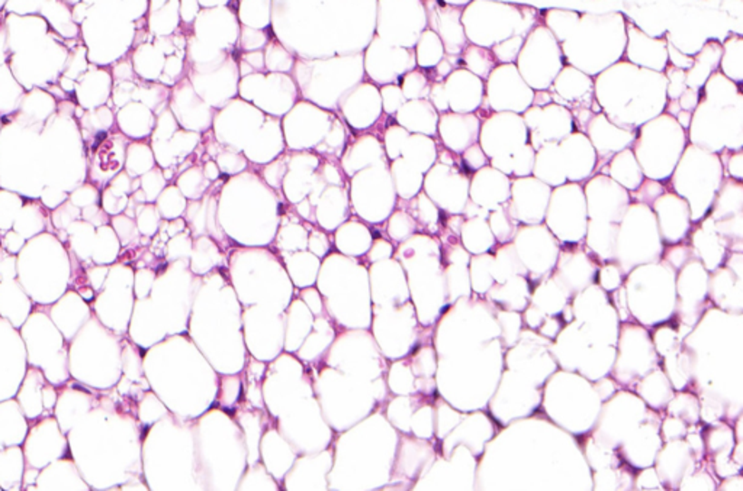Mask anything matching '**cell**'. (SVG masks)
<instances>
[{"label": "cell", "instance_id": "83f0119b", "mask_svg": "<svg viewBox=\"0 0 743 491\" xmlns=\"http://www.w3.org/2000/svg\"><path fill=\"white\" fill-rule=\"evenodd\" d=\"M599 173L606 174L629 192H633L645 180V174L639 166L633 149H626L611 157Z\"/></svg>", "mask_w": 743, "mask_h": 491}, {"label": "cell", "instance_id": "ffe728a7", "mask_svg": "<svg viewBox=\"0 0 743 491\" xmlns=\"http://www.w3.org/2000/svg\"><path fill=\"white\" fill-rule=\"evenodd\" d=\"M552 101L570 111L592 109L594 79L572 65L565 64L548 89Z\"/></svg>", "mask_w": 743, "mask_h": 491}, {"label": "cell", "instance_id": "44dd1931", "mask_svg": "<svg viewBox=\"0 0 743 491\" xmlns=\"http://www.w3.org/2000/svg\"><path fill=\"white\" fill-rule=\"evenodd\" d=\"M628 43L623 58L631 64L653 72H664L668 63L667 38H653L626 19Z\"/></svg>", "mask_w": 743, "mask_h": 491}, {"label": "cell", "instance_id": "c3c4849f", "mask_svg": "<svg viewBox=\"0 0 743 491\" xmlns=\"http://www.w3.org/2000/svg\"><path fill=\"white\" fill-rule=\"evenodd\" d=\"M551 93L549 91H534L533 103L532 106H546L552 103Z\"/></svg>", "mask_w": 743, "mask_h": 491}, {"label": "cell", "instance_id": "7a4b0ae2", "mask_svg": "<svg viewBox=\"0 0 743 491\" xmlns=\"http://www.w3.org/2000/svg\"><path fill=\"white\" fill-rule=\"evenodd\" d=\"M628 43L626 18L621 12L581 14L572 35L561 43L565 64L594 79L623 60Z\"/></svg>", "mask_w": 743, "mask_h": 491}, {"label": "cell", "instance_id": "7402d4cb", "mask_svg": "<svg viewBox=\"0 0 743 491\" xmlns=\"http://www.w3.org/2000/svg\"><path fill=\"white\" fill-rule=\"evenodd\" d=\"M445 91L452 112L475 113L485 99V82L461 67L446 77Z\"/></svg>", "mask_w": 743, "mask_h": 491}, {"label": "cell", "instance_id": "484cf974", "mask_svg": "<svg viewBox=\"0 0 743 491\" xmlns=\"http://www.w3.org/2000/svg\"><path fill=\"white\" fill-rule=\"evenodd\" d=\"M700 226L693 234V249L697 258L703 263L708 271L718 270L726 260V248L723 239L716 234L711 217H706L699 222Z\"/></svg>", "mask_w": 743, "mask_h": 491}, {"label": "cell", "instance_id": "5bb4252c", "mask_svg": "<svg viewBox=\"0 0 743 491\" xmlns=\"http://www.w3.org/2000/svg\"><path fill=\"white\" fill-rule=\"evenodd\" d=\"M553 270V280L566 293H578L599 277V258L582 243L562 244Z\"/></svg>", "mask_w": 743, "mask_h": 491}, {"label": "cell", "instance_id": "9c48e42d", "mask_svg": "<svg viewBox=\"0 0 743 491\" xmlns=\"http://www.w3.org/2000/svg\"><path fill=\"white\" fill-rule=\"evenodd\" d=\"M588 219L584 188L580 183L566 181L565 185L552 188L543 224L559 243H582Z\"/></svg>", "mask_w": 743, "mask_h": 491}, {"label": "cell", "instance_id": "836d02e7", "mask_svg": "<svg viewBox=\"0 0 743 491\" xmlns=\"http://www.w3.org/2000/svg\"><path fill=\"white\" fill-rule=\"evenodd\" d=\"M462 67L474 72L479 79L485 82L490 76L495 67H497V60L494 57L493 51L490 48L479 47L475 43H468L461 54Z\"/></svg>", "mask_w": 743, "mask_h": 491}, {"label": "cell", "instance_id": "d4e9b609", "mask_svg": "<svg viewBox=\"0 0 743 491\" xmlns=\"http://www.w3.org/2000/svg\"><path fill=\"white\" fill-rule=\"evenodd\" d=\"M481 122L478 113L445 112L439 118L440 137L450 151L462 154L478 142Z\"/></svg>", "mask_w": 743, "mask_h": 491}, {"label": "cell", "instance_id": "d6986e66", "mask_svg": "<svg viewBox=\"0 0 743 491\" xmlns=\"http://www.w3.org/2000/svg\"><path fill=\"white\" fill-rule=\"evenodd\" d=\"M464 7L447 5L445 0H427L428 24L442 40L447 55H461L468 45L462 25Z\"/></svg>", "mask_w": 743, "mask_h": 491}, {"label": "cell", "instance_id": "5b68a950", "mask_svg": "<svg viewBox=\"0 0 743 491\" xmlns=\"http://www.w3.org/2000/svg\"><path fill=\"white\" fill-rule=\"evenodd\" d=\"M687 144V130L664 112L636 130L631 149L645 178L662 183L671 178Z\"/></svg>", "mask_w": 743, "mask_h": 491}, {"label": "cell", "instance_id": "2e32d148", "mask_svg": "<svg viewBox=\"0 0 743 491\" xmlns=\"http://www.w3.org/2000/svg\"><path fill=\"white\" fill-rule=\"evenodd\" d=\"M551 193V186L534 176L514 178H512V196L505 207L520 225L543 224Z\"/></svg>", "mask_w": 743, "mask_h": 491}, {"label": "cell", "instance_id": "74e56055", "mask_svg": "<svg viewBox=\"0 0 743 491\" xmlns=\"http://www.w3.org/2000/svg\"><path fill=\"white\" fill-rule=\"evenodd\" d=\"M523 43H524V36L513 35L507 40L495 43L491 51H493L494 57L497 60L498 64H515Z\"/></svg>", "mask_w": 743, "mask_h": 491}, {"label": "cell", "instance_id": "8fae6325", "mask_svg": "<svg viewBox=\"0 0 743 491\" xmlns=\"http://www.w3.org/2000/svg\"><path fill=\"white\" fill-rule=\"evenodd\" d=\"M478 142L490 159L512 157L529 142V130L520 113L491 112L481 122Z\"/></svg>", "mask_w": 743, "mask_h": 491}, {"label": "cell", "instance_id": "b9f144b4", "mask_svg": "<svg viewBox=\"0 0 743 491\" xmlns=\"http://www.w3.org/2000/svg\"><path fill=\"white\" fill-rule=\"evenodd\" d=\"M720 161L723 164V170L733 180L742 181L743 178V151H730V149H723L720 154Z\"/></svg>", "mask_w": 743, "mask_h": 491}, {"label": "cell", "instance_id": "f35d334b", "mask_svg": "<svg viewBox=\"0 0 743 491\" xmlns=\"http://www.w3.org/2000/svg\"><path fill=\"white\" fill-rule=\"evenodd\" d=\"M536 149L527 142L513 154V178H527L533 173Z\"/></svg>", "mask_w": 743, "mask_h": 491}, {"label": "cell", "instance_id": "e575fe53", "mask_svg": "<svg viewBox=\"0 0 743 491\" xmlns=\"http://www.w3.org/2000/svg\"><path fill=\"white\" fill-rule=\"evenodd\" d=\"M580 12L568 9H548L543 14V25L562 43L572 35L580 22Z\"/></svg>", "mask_w": 743, "mask_h": 491}, {"label": "cell", "instance_id": "f546056e", "mask_svg": "<svg viewBox=\"0 0 743 491\" xmlns=\"http://www.w3.org/2000/svg\"><path fill=\"white\" fill-rule=\"evenodd\" d=\"M617 234H619V224L588 219L587 234L584 238L585 246L600 261H606V263L613 261L614 263Z\"/></svg>", "mask_w": 743, "mask_h": 491}, {"label": "cell", "instance_id": "e0dca14e", "mask_svg": "<svg viewBox=\"0 0 743 491\" xmlns=\"http://www.w3.org/2000/svg\"><path fill=\"white\" fill-rule=\"evenodd\" d=\"M585 135L591 141L597 152V167L595 173H599L602 167L609 163L611 157L617 152L631 149L635 142L636 130H623L607 118L602 112L594 113L588 122Z\"/></svg>", "mask_w": 743, "mask_h": 491}, {"label": "cell", "instance_id": "7bdbcfd3", "mask_svg": "<svg viewBox=\"0 0 743 491\" xmlns=\"http://www.w3.org/2000/svg\"><path fill=\"white\" fill-rule=\"evenodd\" d=\"M696 256L693 246H684V244H672L665 251L664 261L670 264L675 271L684 267L691 258Z\"/></svg>", "mask_w": 743, "mask_h": 491}, {"label": "cell", "instance_id": "4316f807", "mask_svg": "<svg viewBox=\"0 0 743 491\" xmlns=\"http://www.w3.org/2000/svg\"><path fill=\"white\" fill-rule=\"evenodd\" d=\"M532 176L551 186L552 188L565 185L568 180H566L565 163H563L559 142H546L542 145L541 149H536Z\"/></svg>", "mask_w": 743, "mask_h": 491}, {"label": "cell", "instance_id": "d590c367", "mask_svg": "<svg viewBox=\"0 0 743 491\" xmlns=\"http://www.w3.org/2000/svg\"><path fill=\"white\" fill-rule=\"evenodd\" d=\"M488 225H490L491 232H493L494 238L497 243L503 244L512 243L514 238L515 232L519 229V222L513 219L512 215L508 212L507 207L501 205L497 209L490 210L488 215Z\"/></svg>", "mask_w": 743, "mask_h": 491}, {"label": "cell", "instance_id": "7c38bea8", "mask_svg": "<svg viewBox=\"0 0 743 491\" xmlns=\"http://www.w3.org/2000/svg\"><path fill=\"white\" fill-rule=\"evenodd\" d=\"M512 243L527 273H532L537 280L555 268L561 243L546 225H520Z\"/></svg>", "mask_w": 743, "mask_h": 491}, {"label": "cell", "instance_id": "8d00e7d4", "mask_svg": "<svg viewBox=\"0 0 743 491\" xmlns=\"http://www.w3.org/2000/svg\"><path fill=\"white\" fill-rule=\"evenodd\" d=\"M421 50H425V58H421L420 64L425 69H433L445 58V47L437 34L425 31L421 41Z\"/></svg>", "mask_w": 743, "mask_h": 491}, {"label": "cell", "instance_id": "6da1fadb", "mask_svg": "<svg viewBox=\"0 0 743 491\" xmlns=\"http://www.w3.org/2000/svg\"><path fill=\"white\" fill-rule=\"evenodd\" d=\"M667 83L664 72L621 60L594 77V98L617 127L636 130L664 113Z\"/></svg>", "mask_w": 743, "mask_h": 491}, {"label": "cell", "instance_id": "30bf717a", "mask_svg": "<svg viewBox=\"0 0 743 491\" xmlns=\"http://www.w3.org/2000/svg\"><path fill=\"white\" fill-rule=\"evenodd\" d=\"M534 91L524 82L515 64H497L485 80V99L493 112H526Z\"/></svg>", "mask_w": 743, "mask_h": 491}, {"label": "cell", "instance_id": "ac0fdd59", "mask_svg": "<svg viewBox=\"0 0 743 491\" xmlns=\"http://www.w3.org/2000/svg\"><path fill=\"white\" fill-rule=\"evenodd\" d=\"M658 229L664 244H679L691 231V212L689 203L674 192H664L652 203Z\"/></svg>", "mask_w": 743, "mask_h": 491}, {"label": "cell", "instance_id": "8992f818", "mask_svg": "<svg viewBox=\"0 0 743 491\" xmlns=\"http://www.w3.org/2000/svg\"><path fill=\"white\" fill-rule=\"evenodd\" d=\"M664 241L658 229L652 207L631 203L619 224L614 263L623 274L642 264L657 263L662 258Z\"/></svg>", "mask_w": 743, "mask_h": 491}, {"label": "cell", "instance_id": "cb8c5ba5", "mask_svg": "<svg viewBox=\"0 0 743 491\" xmlns=\"http://www.w3.org/2000/svg\"><path fill=\"white\" fill-rule=\"evenodd\" d=\"M565 163L566 180L573 183L588 180L595 174L597 152L584 132L573 130L559 142Z\"/></svg>", "mask_w": 743, "mask_h": 491}, {"label": "cell", "instance_id": "f907efd6", "mask_svg": "<svg viewBox=\"0 0 743 491\" xmlns=\"http://www.w3.org/2000/svg\"><path fill=\"white\" fill-rule=\"evenodd\" d=\"M679 111H681V108H679V101H670V99H668L664 112L668 113V115L674 116L675 118Z\"/></svg>", "mask_w": 743, "mask_h": 491}, {"label": "cell", "instance_id": "f6af8a7d", "mask_svg": "<svg viewBox=\"0 0 743 491\" xmlns=\"http://www.w3.org/2000/svg\"><path fill=\"white\" fill-rule=\"evenodd\" d=\"M667 50L668 63H670V64L674 65V67H679V69L686 70V72L691 69V65H693L694 63L693 55L682 53L679 48L675 47L671 41H668Z\"/></svg>", "mask_w": 743, "mask_h": 491}, {"label": "cell", "instance_id": "ab89813d", "mask_svg": "<svg viewBox=\"0 0 743 491\" xmlns=\"http://www.w3.org/2000/svg\"><path fill=\"white\" fill-rule=\"evenodd\" d=\"M664 74L668 80L667 98L670 99V101H679L682 91L687 89L686 70L668 64Z\"/></svg>", "mask_w": 743, "mask_h": 491}, {"label": "cell", "instance_id": "277c9868", "mask_svg": "<svg viewBox=\"0 0 743 491\" xmlns=\"http://www.w3.org/2000/svg\"><path fill=\"white\" fill-rule=\"evenodd\" d=\"M670 178L674 193L689 203L691 222L699 224L710 212L725 180V170L719 154L687 144Z\"/></svg>", "mask_w": 743, "mask_h": 491}, {"label": "cell", "instance_id": "ee69618b", "mask_svg": "<svg viewBox=\"0 0 743 491\" xmlns=\"http://www.w3.org/2000/svg\"><path fill=\"white\" fill-rule=\"evenodd\" d=\"M462 163H464V170L475 173V171L481 170L483 167L488 166L490 159L485 156V152L481 149L479 142H475V144L471 145L469 149L462 152Z\"/></svg>", "mask_w": 743, "mask_h": 491}, {"label": "cell", "instance_id": "1f68e13d", "mask_svg": "<svg viewBox=\"0 0 743 491\" xmlns=\"http://www.w3.org/2000/svg\"><path fill=\"white\" fill-rule=\"evenodd\" d=\"M461 236L464 249L471 253V255L490 253L497 244L486 217H469L468 221H464Z\"/></svg>", "mask_w": 743, "mask_h": 491}, {"label": "cell", "instance_id": "52a82bcc", "mask_svg": "<svg viewBox=\"0 0 743 491\" xmlns=\"http://www.w3.org/2000/svg\"><path fill=\"white\" fill-rule=\"evenodd\" d=\"M689 144L720 154L743 149V103L715 106L701 98L689 123Z\"/></svg>", "mask_w": 743, "mask_h": 491}, {"label": "cell", "instance_id": "ba28073f", "mask_svg": "<svg viewBox=\"0 0 743 491\" xmlns=\"http://www.w3.org/2000/svg\"><path fill=\"white\" fill-rule=\"evenodd\" d=\"M515 65L533 91H548L565 65L561 43L543 24H539L524 38Z\"/></svg>", "mask_w": 743, "mask_h": 491}, {"label": "cell", "instance_id": "4dcf8cb0", "mask_svg": "<svg viewBox=\"0 0 743 491\" xmlns=\"http://www.w3.org/2000/svg\"><path fill=\"white\" fill-rule=\"evenodd\" d=\"M742 84L735 83L732 80L716 72L709 77L701 89V98L715 106H732L743 103Z\"/></svg>", "mask_w": 743, "mask_h": 491}, {"label": "cell", "instance_id": "3957f363", "mask_svg": "<svg viewBox=\"0 0 743 491\" xmlns=\"http://www.w3.org/2000/svg\"><path fill=\"white\" fill-rule=\"evenodd\" d=\"M541 12L530 6L495 0H472L462 12V25L469 43L493 48L513 35L526 38L541 24Z\"/></svg>", "mask_w": 743, "mask_h": 491}, {"label": "cell", "instance_id": "603a6c76", "mask_svg": "<svg viewBox=\"0 0 743 491\" xmlns=\"http://www.w3.org/2000/svg\"><path fill=\"white\" fill-rule=\"evenodd\" d=\"M512 196V178L493 166L475 171L469 185V200L486 210L497 209Z\"/></svg>", "mask_w": 743, "mask_h": 491}, {"label": "cell", "instance_id": "bcb514c9", "mask_svg": "<svg viewBox=\"0 0 743 491\" xmlns=\"http://www.w3.org/2000/svg\"><path fill=\"white\" fill-rule=\"evenodd\" d=\"M700 101L701 91L687 87L686 91H682L681 96H679V108H681L682 111H687V112H694V109L700 103Z\"/></svg>", "mask_w": 743, "mask_h": 491}, {"label": "cell", "instance_id": "4fadbf2b", "mask_svg": "<svg viewBox=\"0 0 743 491\" xmlns=\"http://www.w3.org/2000/svg\"><path fill=\"white\" fill-rule=\"evenodd\" d=\"M585 202L590 219L621 224L629 205L631 192L606 174H594L584 188Z\"/></svg>", "mask_w": 743, "mask_h": 491}, {"label": "cell", "instance_id": "60d3db41", "mask_svg": "<svg viewBox=\"0 0 743 491\" xmlns=\"http://www.w3.org/2000/svg\"><path fill=\"white\" fill-rule=\"evenodd\" d=\"M664 192L665 188L664 186L660 185V181L650 180V178H645V180L642 181V185L631 192V197H633L635 202L652 207V203Z\"/></svg>", "mask_w": 743, "mask_h": 491}, {"label": "cell", "instance_id": "7dc6e473", "mask_svg": "<svg viewBox=\"0 0 743 491\" xmlns=\"http://www.w3.org/2000/svg\"><path fill=\"white\" fill-rule=\"evenodd\" d=\"M432 94L435 108L439 109L440 112H447V111H450L446 91H445V84L435 83V87H433Z\"/></svg>", "mask_w": 743, "mask_h": 491}, {"label": "cell", "instance_id": "d6a6232c", "mask_svg": "<svg viewBox=\"0 0 743 491\" xmlns=\"http://www.w3.org/2000/svg\"><path fill=\"white\" fill-rule=\"evenodd\" d=\"M723 53L719 72L735 83H743V38L738 34L730 35L722 43Z\"/></svg>", "mask_w": 743, "mask_h": 491}, {"label": "cell", "instance_id": "f1b7e54d", "mask_svg": "<svg viewBox=\"0 0 743 491\" xmlns=\"http://www.w3.org/2000/svg\"><path fill=\"white\" fill-rule=\"evenodd\" d=\"M722 53V43H719L718 40L706 41L703 47L693 55L694 63L691 69L686 72L687 87L701 91L709 77L718 72Z\"/></svg>", "mask_w": 743, "mask_h": 491}, {"label": "cell", "instance_id": "681fc988", "mask_svg": "<svg viewBox=\"0 0 743 491\" xmlns=\"http://www.w3.org/2000/svg\"><path fill=\"white\" fill-rule=\"evenodd\" d=\"M691 118H693V112H687V111H682V109L679 113H677V116H675L677 122H679V125H681V127L686 130H689V123H691Z\"/></svg>", "mask_w": 743, "mask_h": 491}, {"label": "cell", "instance_id": "9a60e30c", "mask_svg": "<svg viewBox=\"0 0 743 491\" xmlns=\"http://www.w3.org/2000/svg\"><path fill=\"white\" fill-rule=\"evenodd\" d=\"M522 116L529 130L530 145L534 149H541L546 142H561L575 130L570 109L553 101L546 106H530Z\"/></svg>", "mask_w": 743, "mask_h": 491}]
</instances>
